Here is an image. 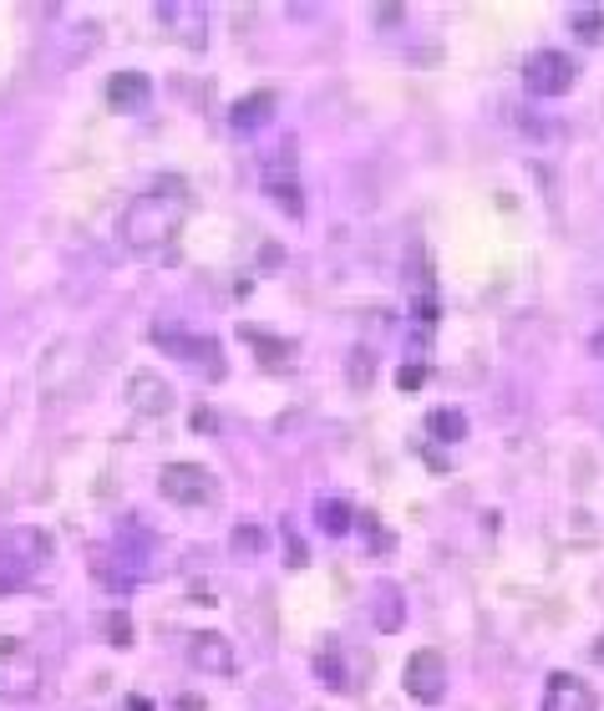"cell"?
Returning <instances> with one entry per match:
<instances>
[{"label": "cell", "instance_id": "6da1fadb", "mask_svg": "<svg viewBox=\"0 0 604 711\" xmlns=\"http://www.w3.org/2000/svg\"><path fill=\"white\" fill-rule=\"evenodd\" d=\"M183 219H189V198H183L178 183L137 193L133 204L122 208V244H128L133 254H158L178 239Z\"/></svg>", "mask_w": 604, "mask_h": 711}, {"label": "cell", "instance_id": "7a4b0ae2", "mask_svg": "<svg viewBox=\"0 0 604 711\" xmlns=\"http://www.w3.org/2000/svg\"><path fill=\"white\" fill-rule=\"evenodd\" d=\"M158 489H162V498L178 504V508H208L214 498H219L214 473L198 468V462H168V468L158 473Z\"/></svg>", "mask_w": 604, "mask_h": 711}, {"label": "cell", "instance_id": "3957f363", "mask_svg": "<svg viewBox=\"0 0 604 711\" xmlns=\"http://www.w3.org/2000/svg\"><path fill=\"white\" fill-rule=\"evenodd\" d=\"M523 82H529L533 97H569L579 82V67L569 51H554V46H544V51H533L529 61H523Z\"/></svg>", "mask_w": 604, "mask_h": 711}, {"label": "cell", "instance_id": "277c9868", "mask_svg": "<svg viewBox=\"0 0 604 711\" xmlns=\"http://www.w3.org/2000/svg\"><path fill=\"white\" fill-rule=\"evenodd\" d=\"M148 341L158 346L162 356H173V361H189V366L208 371L214 382L224 376V356H219V346L208 341V336H189V330H178V326H153Z\"/></svg>", "mask_w": 604, "mask_h": 711}, {"label": "cell", "instance_id": "5b68a950", "mask_svg": "<svg viewBox=\"0 0 604 711\" xmlns=\"http://www.w3.org/2000/svg\"><path fill=\"white\" fill-rule=\"evenodd\" d=\"M36 686H41V661L21 640H0V697L26 701L36 697Z\"/></svg>", "mask_w": 604, "mask_h": 711}, {"label": "cell", "instance_id": "8992f818", "mask_svg": "<svg viewBox=\"0 0 604 711\" xmlns=\"http://www.w3.org/2000/svg\"><path fill=\"white\" fill-rule=\"evenodd\" d=\"M153 15H158V26L168 31L178 46H189V51H204L208 46V11L198 0H162Z\"/></svg>", "mask_w": 604, "mask_h": 711}, {"label": "cell", "instance_id": "52a82bcc", "mask_svg": "<svg viewBox=\"0 0 604 711\" xmlns=\"http://www.w3.org/2000/svg\"><path fill=\"white\" fill-rule=\"evenodd\" d=\"M401 686H407V697L422 701V707H437L447 697V661L443 651H416L401 671Z\"/></svg>", "mask_w": 604, "mask_h": 711}, {"label": "cell", "instance_id": "ba28073f", "mask_svg": "<svg viewBox=\"0 0 604 711\" xmlns=\"http://www.w3.org/2000/svg\"><path fill=\"white\" fill-rule=\"evenodd\" d=\"M544 711H600V697L584 676H569V671H554L544 682Z\"/></svg>", "mask_w": 604, "mask_h": 711}, {"label": "cell", "instance_id": "9c48e42d", "mask_svg": "<svg viewBox=\"0 0 604 711\" xmlns=\"http://www.w3.org/2000/svg\"><path fill=\"white\" fill-rule=\"evenodd\" d=\"M189 661H193V671H204V676H234L239 671L234 646H229L224 636H214V630L189 640Z\"/></svg>", "mask_w": 604, "mask_h": 711}, {"label": "cell", "instance_id": "30bf717a", "mask_svg": "<svg viewBox=\"0 0 604 711\" xmlns=\"http://www.w3.org/2000/svg\"><path fill=\"white\" fill-rule=\"evenodd\" d=\"M128 401H133L143 417H168L173 412V386L162 382L158 371H137L128 382Z\"/></svg>", "mask_w": 604, "mask_h": 711}, {"label": "cell", "instance_id": "8fae6325", "mask_svg": "<svg viewBox=\"0 0 604 711\" xmlns=\"http://www.w3.org/2000/svg\"><path fill=\"white\" fill-rule=\"evenodd\" d=\"M265 193L290 214V219L305 214V193H300V183H295V164H285V158L265 164Z\"/></svg>", "mask_w": 604, "mask_h": 711}, {"label": "cell", "instance_id": "7c38bea8", "mask_svg": "<svg viewBox=\"0 0 604 711\" xmlns=\"http://www.w3.org/2000/svg\"><path fill=\"white\" fill-rule=\"evenodd\" d=\"M275 107H280V97L275 92H250V97H239L234 107H229V128L234 133H254V128H265L269 118H275Z\"/></svg>", "mask_w": 604, "mask_h": 711}, {"label": "cell", "instance_id": "4fadbf2b", "mask_svg": "<svg viewBox=\"0 0 604 711\" xmlns=\"http://www.w3.org/2000/svg\"><path fill=\"white\" fill-rule=\"evenodd\" d=\"M153 97V82L143 72H112L107 76V103L122 107V112H143Z\"/></svg>", "mask_w": 604, "mask_h": 711}, {"label": "cell", "instance_id": "5bb4252c", "mask_svg": "<svg viewBox=\"0 0 604 711\" xmlns=\"http://www.w3.org/2000/svg\"><path fill=\"white\" fill-rule=\"evenodd\" d=\"M401 625H407V594H401L397 585H376V630L391 636Z\"/></svg>", "mask_w": 604, "mask_h": 711}, {"label": "cell", "instance_id": "9a60e30c", "mask_svg": "<svg viewBox=\"0 0 604 711\" xmlns=\"http://www.w3.org/2000/svg\"><path fill=\"white\" fill-rule=\"evenodd\" d=\"M244 341L259 351L265 371H290V361H295V346H290V341H275V336H265V330H244Z\"/></svg>", "mask_w": 604, "mask_h": 711}, {"label": "cell", "instance_id": "2e32d148", "mask_svg": "<svg viewBox=\"0 0 604 711\" xmlns=\"http://www.w3.org/2000/svg\"><path fill=\"white\" fill-rule=\"evenodd\" d=\"M427 432L432 437H443V443H462V437H468V417L457 412V407H432Z\"/></svg>", "mask_w": 604, "mask_h": 711}, {"label": "cell", "instance_id": "e0dca14e", "mask_svg": "<svg viewBox=\"0 0 604 711\" xmlns=\"http://www.w3.org/2000/svg\"><path fill=\"white\" fill-rule=\"evenodd\" d=\"M569 31H575L579 41L604 46V11L600 5H575V11H569Z\"/></svg>", "mask_w": 604, "mask_h": 711}, {"label": "cell", "instance_id": "ac0fdd59", "mask_svg": "<svg viewBox=\"0 0 604 711\" xmlns=\"http://www.w3.org/2000/svg\"><path fill=\"white\" fill-rule=\"evenodd\" d=\"M315 676H321L330 691H340V686H346V671H340V646H336V640H325V646H321V655H315Z\"/></svg>", "mask_w": 604, "mask_h": 711}, {"label": "cell", "instance_id": "d6986e66", "mask_svg": "<svg viewBox=\"0 0 604 711\" xmlns=\"http://www.w3.org/2000/svg\"><path fill=\"white\" fill-rule=\"evenodd\" d=\"M315 523H321L325 533H351V508L340 504V498H321V504H315Z\"/></svg>", "mask_w": 604, "mask_h": 711}, {"label": "cell", "instance_id": "ffe728a7", "mask_svg": "<svg viewBox=\"0 0 604 711\" xmlns=\"http://www.w3.org/2000/svg\"><path fill=\"white\" fill-rule=\"evenodd\" d=\"M229 549H234V554H259V549H265V529H259V523H239L234 529V539H229Z\"/></svg>", "mask_w": 604, "mask_h": 711}, {"label": "cell", "instance_id": "44dd1931", "mask_svg": "<svg viewBox=\"0 0 604 711\" xmlns=\"http://www.w3.org/2000/svg\"><path fill=\"white\" fill-rule=\"evenodd\" d=\"M107 640H112V646H133V620H128L122 610L107 620Z\"/></svg>", "mask_w": 604, "mask_h": 711}, {"label": "cell", "instance_id": "7402d4cb", "mask_svg": "<svg viewBox=\"0 0 604 711\" xmlns=\"http://www.w3.org/2000/svg\"><path fill=\"white\" fill-rule=\"evenodd\" d=\"M422 382H427V361H407V366H401V376H397V386H401V391H416Z\"/></svg>", "mask_w": 604, "mask_h": 711}, {"label": "cell", "instance_id": "603a6c76", "mask_svg": "<svg viewBox=\"0 0 604 711\" xmlns=\"http://www.w3.org/2000/svg\"><path fill=\"white\" fill-rule=\"evenodd\" d=\"M285 554H290V569H305V539L285 529Z\"/></svg>", "mask_w": 604, "mask_h": 711}, {"label": "cell", "instance_id": "cb8c5ba5", "mask_svg": "<svg viewBox=\"0 0 604 711\" xmlns=\"http://www.w3.org/2000/svg\"><path fill=\"white\" fill-rule=\"evenodd\" d=\"M371 382V351H355L351 356V386H366Z\"/></svg>", "mask_w": 604, "mask_h": 711}, {"label": "cell", "instance_id": "d4e9b609", "mask_svg": "<svg viewBox=\"0 0 604 711\" xmlns=\"http://www.w3.org/2000/svg\"><path fill=\"white\" fill-rule=\"evenodd\" d=\"M193 432H214V412H193Z\"/></svg>", "mask_w": 604, "mask_h": 711}, {"label": "cell", "instance_id": "484cf974", "mask_svg": "<svg viewBox=\"0 0 604 711\" xmlns=\"http://www.w3.org/2000/svg\"><path fill=\"white\" fill-rule=\"evenodd\" d=\"M590 655H594V661H600V666H604V636L594 640V651H590Z\"/></svg>", "mask_w": 604, "mask_h": 711}, {"label": "cell", "instance_id": "4316f807", "mask_svg": "<svg viewBox=\"0 0 604 711\" xmlns=\"http://www.w3.org/2000/svg\"><path fill=\"white\" fill-rule=\"evenodd\" d=\"M590 351H594V356H604V330H600V336H594V341H590Z\"/></svg>", "mask_w": 604, "mask_h": 711}, {"label": "cell", "instance_id": "83f0119b", "mask_svg": "<svg viewBox=\"0 0 604 711\" xmlns=\"http://www.w3.org/2000/svg\"><path fill=\"white\" fill-rule=\"evenodd\" d=\"M133 711H153V707H148V701H133Z\"/></svg>", "mask_w": 604, "mask_h": 711}]
</instances>
